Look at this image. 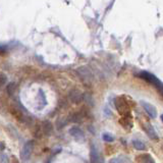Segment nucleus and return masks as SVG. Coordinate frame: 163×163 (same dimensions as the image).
Instances as JSON below:
<instances>
[{
    "mask_svg": "<svg viewBox=\"0 0 163 163\" xmlns=\"http://www.w3.org/2000/svg\"><path fill=\"white\" fill-rule=\"evenodd\" d=\"M137 77L145 79V81L148 82L149 84L154 86L157 90L160 89L161 87L163 86V83L160 81V79H159L158 78H156L154 75H152L151 72H149V71H141L140 74L137 75Z\"/></svg>",
    "mask_w": 163,
    "mask_h": 163,
    "instance_id": "f257e3e1",
    "label": "nucleus"
},
{
    "mask_svg": "<svg viewBox=\"0 0 163 163\" xmlns=\"http://www.w3.org/2000/svg\"><path fill=\"white\" fill-rule=\"evenodd\" d=\"M77 75L83 79L85 83H92L94 79V75H93L92 71L88 66H79L77 68Z\"/></svg>",
    "mask_w": 163,
    "mask_h": 163,
    "instance_id": "f03ea898",
    "label": "nucleus"
},
{
    "mask_svg": "<svg viewBox=\"0 0 163 163\" xmlns=\"http://www.w3.org/2000/svg\"><path fill=\"white\" fill-rule=\"evenodd\" d=\"M115 106H116V109L118 110V112H120L121 114H127L130 111L129 104L124 100L123 97H118L115 100Z\"/></svg>",
    "mask_w": 163,
    "mask_h": 163,
    "instance_id": "7ed1b4c3",
    "label": "nucleus"
},
{
    "mask_svg": "<svg viewBox=\"0 0 163 163\" xmlns=\"http://www.w3.org/2000/svg\"><path fill=\"white\" fill-rule=\"evenodd\" d=\"M33 150H34V142L33 141H29L27 142L24 146L23 150H22V159L23 160H29L31 155L33 153Z\"/></svg>",
    "mask_w": 163,
    "mask_h": 163,
    "instance_id": "20e7f679",
    "label": "nucleus"
},
{
    "mask_svg": "<svg viewBox=\"0 0 163 163\" xmlns=\"http://www.w3.org/2000/svg\"><path fill=\"white\" fill-rule=\"evenodd\" d=\"M141 105L143 106V108L145 109V111L148 113V115L151 117V118H156L157 117V109L153 104L146 102V101H141Z\"/></svg>",
    "mask_w": 163,
    "mask_h": 163,
    "instance_id": "39448f33",
    "label": "nucleus"
},
{
    "mask_svg": "<svg viewBox=\"0 0 163 163\" xmlns=\"http://www.w3.org/2000/svg\"><path fill=\"white\" fill-rule=\"evenodd\" d=\"M68 97H69V99H71V101L72 103L79 104L83 101V99H84V94H83L81 91H79V90L74 89V90H71V91L69 92Z\"/></svg>",
    "mask_w": 163,
    "mask_h": 163,
    "instance_id": "423d86ee",
    "label": "nucleus"
},
{
    "mask_svg": "<svg viewBox=\"0 0 163 163\" xmlns=\"http://www.w3.org/2000/svg\"><path fill=\"white\" fill-rule=\"evenodd\" d=\"M69 134H71V137L75 138V140L77 141H84L85 140V134L84 131H83L79 127H72L71 130H69Z\"/></svg>",
    "mask_w": 163,
    "mask_h": 163,
    "instance_id": "0eeeda50",
    "label": "nucleus"
},
{
    "mask_svg": "<svg viewBox=\"0 0 163 163\" xmlns=\"http://www.w3.org/2000/svg\"><path fill=\"white\" fill-rule=\"evenodd\" d=\"M143 129H144V131H145V133L148 135V137L150 138V139H152V140H157V139H158V135L156 134L154 127H152L151 123L145 122V123L143 124Z\"/></svg>",
    "mask_w": 163,
    "mask_h": 163,
    "instance_id": "6e6552de",
    "label": "nucleus"
},
{
    "mask_svg": "<svg viewBox=\"0 0 163 163\" xmlns=\"http://www.w3.org/2000/svg\"><path fill=\"white\" fill-rule=\"evenodd\" d=\"M42 131L47 136H50L53 133V124L49 120H44L42 122Z\"/></svg>",
    "mask_w": 163,
    "mask_h": 163,
    "instance_id": "1a4fd4ad",
    "label": "nucleus"
},
{
    "mask_svg": "<svg viewBox=\"0 0 163 163\" xmlns=\"http://www.w3.org/2000/svg\"><path fill=\"white\" fill-rule=\"evenodd\" d=\"M90 158H91V163H102L101 158H100L97 149L93 146L91 149V153H90Z\"/></svg>",
    "mask_w": 163,
    "mask_h": 163,
    "instance_id": "9d476101",
    "label": "nucleus"
},
{
    "mask_svg": "<svg viewBox=\"0 0 163 163\" xmlns=\"http://www.w3.org/2000/svg\"><path fill=\"white\" fill-rule=\"evenodd\" d=\"M137 160L139 163H155L154 159L149 154H143V155L139 156L137 158Z\"/></svg>",
    "mask_w": 163,
    "mask_h": 163,
    "instance_id": "9b49d317",
    "label": "nucleus"
},
{
    "mask_svg": "<svg viewBox=\"0 0 163 163\" xmlns=\"http://www.w3.org/2000/svg\"><path fill=\"white\" fill-rule=\"evenodd\" d=\"M82 119H83V115L81 112H74L68 116V120L71 121V122H75V123L81 122Z\"/></svg>",
    "mask_w": 163,
    "mask_h": 163,
    "instance_id": "f8f14e48",
    "label": "nucleus"
},
{
    "mask_svg": "<svg viewBox=\"0 0 163 163\" xmlns=\"http://www.w3.org/2000/svg\"><path fill=\"white\" fill-rule=\"evenodd\" d=\"M133 146L135 149H137L139 151H144L145 149H146V146H145V144L143 142L139 141V140H134L133 141Z\"/></svg>",
    "mask_w": 163,
    "mask_h": 163,
    "instance_id": "ddd939ff",
    "label": "nucleus"
},
{
    "mask_svg": "<svg viewBox=\"0 0 163 163\" xmlns=\"http://www.w3.org/2000/svg\"><path fill=\"white\" fill-rule=\"evenodd\" d=\"M15 89H16L15 83H9V84L7 85V87H6V92H7V94L9 96H12V95H15Z\"/></svg>",
    "mask_w": 163,
    "mask_h": 163,
    "instance_id": "4468645a",
    "label": "nucleus"
},
{
    "mask_svg": "<svg viewBox=\"0 0 163 163\" xmlns=\"http://www.w3.org/2000/svg\"><path fill=\"white\" fill-rule=\"evenodd\" d=\"M84 101L88 104V105L90 106H93V104H94V101H93V98H92V96L90 95V94H85L84 95Z\"/></svg>",
    "mask_w": 163,
    "mask_h": 163,
    "instance_id": "2eb2a0df",
    "label": "nucleus"
},
{
    "mask_svg": "<svg viewBox=\"0 0 163 163\" xmlns=\"http://www.w3.org/2000/svg\"><path fill=\"white\" fill-rule=\"evenodd\" d=\"M102 139L105 142H113L114 141V137L112 136V135L108 134V133H104L102 135Z\"/></svg>",
    "mask_w": 163,
    "mask_h": 163,
    "instance_id": "dca6fc26",
    "label": "nucleus"
},
{
    "mask_svg": "<svg viewBox=\"0 0 163 163\" xmlns=\"http://www.w3.org/2000/svg\"><path fill=\"white\" fill-rule=\"evenodd\" d=\"M6 81H7V77L4 74H0V87H3L6 84Z\"/></svg>",
    "mask_w": 163,
    "mask_h": 163,
    "instance_id": "f3484780",
    "label": "nucleus"
},
{
    "mask_svg": "<svg viewBox=\"0 0 163 163\" xmlns=\"http://www.w3.org/2000/svg\"><path fill=\"white\" fill-rule=\"evenodd\" d=\"M0 163H9L8 156L6 154H0Z\"/></svg>",
    "mask_w": 163,
    "mask_h": 163,
    "instance_id": "a211bd4d",
    "label": "nucleus"
},
{
    "mask_svg": "<svg viewBox=\"0 0 163 163\" xmlns=\"http://www.w3.org/2000/svg\"><path fill=\"white\" fill-rule=\"evenodd\" d=\"M108 163H123V160H122V157H116V158L110 159Z\"/></svg>",
    "mask_w": 163,
    "mask_h": 163,
    "instance_id": "6ab92c4d",
    "label": "nucleus"
},
{
    "mask_svg": "<svg viewBox=\"0 0 163 163\" xmlns=\"http://www.w3.org/2000/svg\"><path fill=\"white\" fill-rule=\"evenodd\" d=\"M158 92H159V93H160V94H161V95L163 96V86L161 87V88H160V89H158Z\"/></svg>",
    "mask_w": 163,
    "mask_h": 163,
    "instance_id": "aec40b11",
    "label": "nucleus"
},
{
    "mask_svg": "<svg viewBox=\"0 0 163 163\" xmlns=\"http://www.w3.org/2000/svg\"><path fill=\"white\" fill-rule=\"evenodd\" d=\"M2 149H4V145H3V143L0 142V150H2Z\"/></svg>",
    "mask_w": 163,
    "mask_h": 163,
    "instance_id": "412c9836",
    "label": "nucleus"
},
{
    "mask_svg": "<svg viewBox=\"0 0 163 163\" xmlns=\"http://www.w3.org/2000/svg\"><path fill=\"white\" fill-rule=\"evenodd\" d=\"M13 163H19V161H17L16 159H13Z\"/></svg>",
    "mask_w": 163,
    "mask_h": 163,
    "instance_id": "4be33fe9",
    "label": "nucleus"
},
{
    "mask_svg": "<svg viewBox=\"0 0 163 163\" xmlns=\"http://www.w3.org/2000/svg\"><path fill=\"white\" fill-rule=\"evenodd\" d=\"M160 117H161V120H162V121H163V114H162V115H161V116H160Z\"/></svg>",
    "mask_w": 163,
    "mask_h": 163,
    "instance_id": "5701e85b",
    "label": "nucleus"
}]
</instances>
